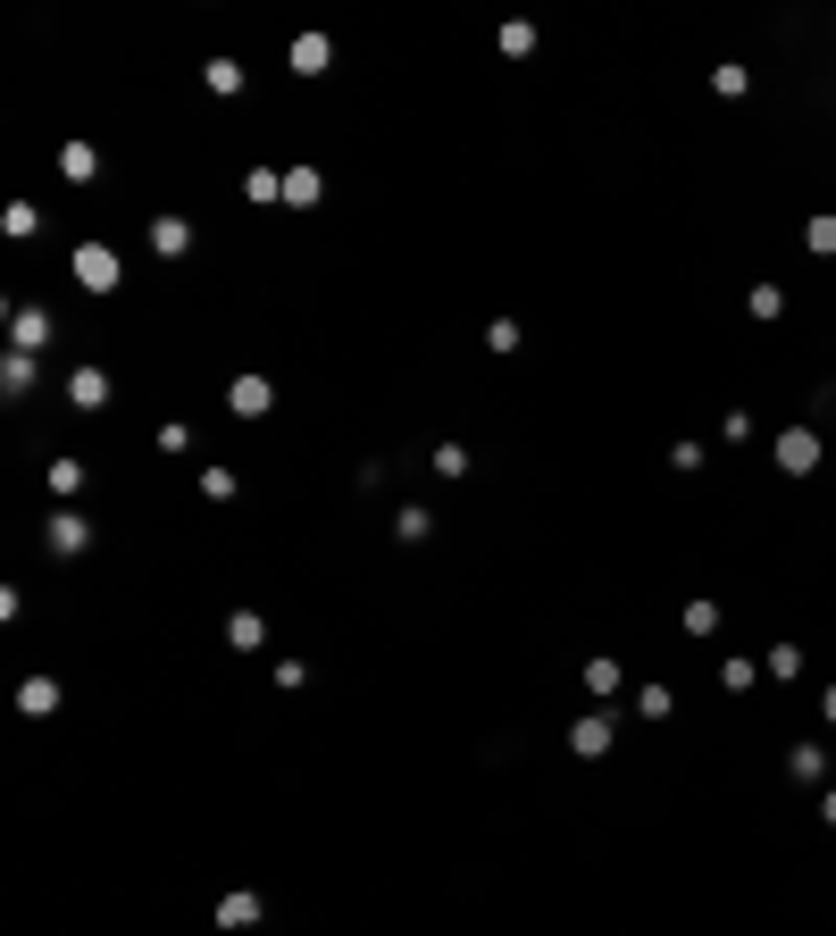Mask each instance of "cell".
<instances>
[{
  "instance_id": "cell-1",
  "label": "cell",
  "mask_w": 836,
  "mask_h": 936,
  "mask_svg": "<svg viewBox=\"0 0 836 936\" xmlns=\"http://www.w3.org/2000/svg\"><path fill=\"white\" fill-rule=\"evenodd\" d=\"M118 276H126V268H118V251H109V243H84V251H76V285H84V293H118Z\"/></svg>"
},
{
  "instance_id": "cell-2",
  "label": "cell",
  "mask_w": 836,
  "mask_h": 936,
  "mask_svg": "<svg viewBox=\"0 0 836 936\" xmlns=\"http://www.w3.org/2000/svg\"><path fill=\"white\" fill-rule=\"evenodd\" d=\"M226 410H235V418H268L276 410V385L268 377H235V385H226Z\"/></svg>"
},
{
  "instance_id": "cell-3",
  "label": "cell",
  "mask_w": 836,
  "mask_h": 936,
  "mask_svg": "<svg viewBox=\"0 0 836 936\" xmlns=\"http://www.w3.org/2000/svg\"><path fill=\"white\" fill-rule=\"evenodd\" d=\"M327 67H335V42L327 34H301L293 42V76H327Z\"/></svg>"
},
{
  "instance_id": "cell-4",
  "label": "cell",
  "mask_w": 836,
  "mask_h": 936,
  "mask_svg": "<svg viewBox=\"0 0 836 936\" xmlns=\"http://www.w3.org/2000/svg\"><path fill=\"white\" fill-rule=\"evenodd\" d=\"M67 402H76V410H101L109 402V368H76V377H67Z\"/></svg>"
},
{
  "instance_id": "cell-5",
  "label": "cell",
  "mask_w": 836,
  "mask_h": 936,
  "mask_svg": "<svg viewBox=\"0 0 836 936\" xmlns=\"http://www.w3.org/2000/svg\"><path fill=\"white\" fill-rule=\"evenodd\" d=\"M17 711H59V677H26V686H17Z\"/></svg>"
},
{
  "instance_id": "cell-6",
  "label": "cell",
  "mask_w": 836,
  "mask_h": 936,
  "mask_svg": "<svg viewBox=\"0 0 836 936\" xmlns=\"http://www.w3.org/2000/svg\"><path fill=\"white\" fill-rule=\"evenodd\" d=\"M59 168H67V184H92V176H101V151H92V143H67Z\"/></svg>"
},
{
  "instance_id": "cell-7",
  "label": "cell",
  "mask_w": 836,
  "mask_h": 936,
  "mask_svg": "<svg viewBox=\"0 0 836 936\" xmlns=\"http://www.w3.org/2000/svg\"><path fill=\"white\" fill-rule=\"evenodd\" d=\"M151 251H168V260L193 251V226H184V218H151Z\"/></svg>"
},
{
  "instance_id": "cell-8",
  "label": "cell",
  "mask_w": 836,
  "mask_h": 936,
  "mask_svg": "<svg viewBox=\"0 0 836 936\" xmlns=\"http://www.w3.org/2000/svg\"><path fill=\"white\" fill-rule=\"evenodd\" d=\"M9 335H17V351H42V343H51V318H42V310H17Z\"/></svg>"
},
{
  "instance_id": "cell-9",
  "label": "cell",
  "mask_w": 836,
  "mask_h": 936,
  "mask_svg": "<svg viewBox=\"0 0 836 936\" xmlns=\"http://www.w3.org/2000/svg\"><path fill=\"white\" fill-rule=\"evenodd\" d=\"M92 544V527L76 519V510H59V519H51V552H84Z\"/></svg>"
},
{
  "instance_id": "cell-10",
  "label": "cell",
  "mask_w": 836,
  "mask_h": 936,
  "mask_svg": "<svg viewBox=\"0 0 836 936\" xmlns=\"http://www.w3.org/2000/svg\"><path fill=\"white\" fill-rule=\"evenodd\" d=\"M318 193H327L318 168H285V201H293V209H318Z\"/></svg>"
},
{
  "instance_id": "cell-11",
  "label": "cell",
  "mask_w": 836,
  "mask_h": 936,
  "mask_svg": "<svg viewBox=\"0 0 836 936\" xmlns=\"http://www.w3.org/2000/svg\"><path fill=\"white\" fill-rule=\"evenodd\" d=\"M226 636H235L243 652H260V644H268V619H260V611H235V619H226Z\"/></svg>"
},
{
  "instance_id": "cell-12",
  "label": "cell",
  "mask_w": 836,
  "mask_h": 936,
  "mask_svg": "<svg viewBox=\"0 0 836 936\" xmlns=\"http://www.w3.org/2000/svg\"><path fill=\"white\" fill-rule=\"evenodd\" d=\"M251 920H260V895H226L218 903V928H251Z\"/></svg>"
},
{
  "instance_id": "cell-13",
  "label": "cell",
  "mask_w": 836,
  "mask_h": 936,
  "mask_svg": "<svg viewBox=\"0 0 836 936\" xmlns=\"http://www.w3.org/2000/svg\"><path fill=\"white\" fill-rule=\"evenodd\" d=\"M201 76H209V92H226V101H235V92H243V67H235V59H209Z\"/></svg>"
},
{
  "instance_id": "cell-14",
  "label": "cell",
  "mask_w": 836,
  "mask_h": 936,
  "mask_svg": "<svg viewBox=\"0 0 836 936\" xmlns=\"http://www.w3.org/2000/svg\"><path fill=\"white\" fill-rule=\"evenodd\" d=\"M243 193H251V201H285V176H276V168H251Z\"/></svg>"
},
{
  "instance_id": "cell-15",
  "label": "cell",
  "mask_w": 836,
  "mask_h": 936,
  "mask_svg": "<svg viewBox=\"0 0 836 936\" xmlns=\"http://www.w3.org/2000/svg\"><path fill=\"white\" fill-rule=\"evenodd\" d=\"M569 744H577V753H602V744H611V719H577Z\"/></svg>"
},
{
  "instance_id": "cell-16",
  "label": "cell",
  "mask_w": 836,
  "mask_h": 936,
  "mask_svg": "<svg viewBox=\"0 0 836 936\" xmlns=\"http://www.w3.org/2000/svg\"><path fill=\"white\" fill-rule=\"evenodd\" d=\"M201 494L209 502H235V468H201Z\"/></svg>"
},
{
  "instance_id": "cell-17",
  "label": "cell",
  "mask_w": 836,
  "mask_h": 936,
  "mask_svg": "<svg viewBox=\"0 0 836 936\" xmlns=\"http://www.w3.org/2000/svg\"><path fill=\"white\" fill-rule=\"evenodd\" d=\"M435 477H469V452H460V443H435Z\"/></svg>"
},
{
  "instance_id": "cell-18",
  "label": "cell",
  "mask_w": 836,
  "mask_h": 936,
  "mask_svg": "<svg viewBox=\"0 0 836 936\" xmlns=\"http://www.w3.org/2000/svg\"><path fill=\"white\" fill-rule=\"evenodd\" d=\"M0 385H9V393H26V385H34V351H17V360L0 368Z\"/></svg>"
},
{
  "instance_id": "cell-19",
  "label": "cell",
  "mask_w": 836,
  "mask_h": 936,
  "mask_svg": "<svg viewBox=\"0 0 836 936\" xmlns=\"http://www.w3.org/2000/svg\"><path fill=\"white\" fill-rule=\"evenodd\" d=\"M0 226H9V234H34V226H42V209H34V201H9V218H0Z\"/></svg>"
}]
</instances>
